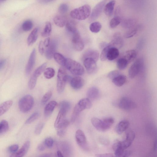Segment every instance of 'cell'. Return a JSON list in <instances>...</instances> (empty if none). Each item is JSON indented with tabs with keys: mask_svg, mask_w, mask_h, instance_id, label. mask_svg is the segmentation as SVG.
Returning <instances> with one entry per match:
<instances>
[{
	"mask_svg": "<svg viewBox=\"0 0 157 157\" xmlns=\"http://www.w3.org/2000/svg\"><path fill=\"white\" fill-rule=\"evenodd\" d=\"M91 121L93 126L97 130L101 132L109 129L114 122V120L112 117H106L102 120L93 117Z\"/></svg>",
	"mask_w": 157,
	"mask_h": 157,
	"instance_id": "1",
	"label": "cell"
},
{
	"mask_svg": "<svg viewBox=\"0 0 157 157\" xmlns=\"http://www.w3.org/2000/svg\"><path fill=\"white\" fill-rule=\"evenodd\" d=\"M91 7L88 5H84L80 7L75 9L70 13V16L73 18L83 20L87 18L91 13Z\"/></svg>",
	"mask_w": 157,
	"mask_h": 157,
	"instance_id": "2",
	"label": "cell"
},
{
	"mask_svg": "<svg viewBox=\"0 0 157 157\" xmlns=\"http://www.w3.org/2000/svg\"><path fill=\"white\" fill-rule=\"evenodd\" d=\"M135 136V132L130 131L127 133L125 139L121 141L117 142L113 145L114 151H124L132 144Z\"/></svg>",
	"mask_w": 157,
	"mask_h": 157,
	"instance_id": "3",
	"label": "cell"
},
{
	"mask_svg": "<svg viewBox=\"0 0 157 157\" xmlns=\"http://www.w3.org/2000/svg\"><path fill=\"white\" fill-rule=\"evenodd\" d=\"M65 67L72 74L77 75H82L84 73L83 67L79 63L69 58H66Z\"/></svg>",
	"mask_w": 157,
	"mask_h": 157,
	"instance_id": "4",
	"label": "cell"
},
{
	"mask_svg": "<svg viewBox=\"0 0 157 157\" xmlns=\"http://www.w3.org/2000/svg\"><path fill=\"white\" fill-rule=\"evenodd\" d=\"M57 77V90L58 92L60 93L63 91L68 78L64 68L61 67L59 69Z\"/></svg>",
	"mask_w": 157,
	"mask_h": 157,
	"instance_id": "5",
	"label": "cell"
},
{
	"mask_svg": "<svg viewBox=\"0 0 157 157\" xmlns=\"http://www.w3.org/2000/svg\"><path fill=\"white\" fill-rule=\"evenodd\" d=\"M34 103L33 97L30 95H26L19 100L18 103L19 108L22 112L26 113L32 108Z\"/></svg>",
	"mask_w": 157,
	"mask_h": 157,
	"instance_id": "6",
	"label": "cell"
},
{
	"mask_svg": "<svg viewBox=\"0 0 157 157\" xmlns=\"http://www.w3.org/2000/svg\"><path fill=\"white\" fill-rule=\"evenodd\" d=\"M105 2V0L101 1L95 6L90 15L89 19L90 21H94L99 17L104 8Z\"/></svg>",
	"mask_w": 157,
	"mask_h": 157,
	"instance_id": "7",
	"label": "cell"
},
{
	"mask_svg": "<svg viewBox=\"0 0 157 157\" xmlns=\"http://www.w3.org/2000/svg\"><path fill=\"white\" fill-rule=\"evenodd\" d=\"M72 42L76 50L81 51L83 49L84 43L78 31L72 34Z\"/></svg>",
	"mask_w": 157,
	"mask_h": 157,
	"instance_id": "8",
	"label": "cell"
},
{
	"mask_svg": "<svg viewBox=\"0 0 157 157\" xmlns=\"http://www.w3.org/2000/svg\"><path fill=\"white\" fill-rule=\"evenodd\" d=\"M75 137L79 146L84 150H87L88 147L86 139L83 132L80 129L77 130L75 133Z\"/></svg>",
	"mask_w": 157,
	"mask_h": 157,
	"instance_id": "9",
	"label": "cell"
},
{
	"mask_svg": "<svg viewBox=\"0 0 157 157\" xmlns=\"http://www.w3.org/2000/svg\"><path fill=\"white\" fill-rule=\"evenodd\" d=\"M136 103L129 98L124 97L120 100L118 106L121 109L126 110L133 109L136 107Z\"/></svg>",
	"mask_w": 157,
	"mask_h": 157,
	"instance_id": "10",
	"label": "cell"
},
{
	"mask_svg": "<svg viewBox=\"0 0 157 157\" xmlns=\"http://www.w3.org/2000/svg\"><path fill=\"white\" fill-rule=\"evenodd\" d=\"M142 63L140 59H138L131 66L128 72L129 78H133L138 74L142 67Z\"/></svg>",
	"mask_w": 157,
	"mask_h": 157,
	"instance_id": "11",
	"label": "cell"
},
{
	"mask_svg": "<svg viewBox=\"0 0 157 157\" xmlns=\"http://www.w3.org/2000/svg\"><path fill=\"white\" fill-rule=\"evenodd\" d=\"M83 64L87 71L89 74L95 73L97 70L96 61L90 58H86L83 60Z\"/></svg>",
	"mask_w": 157,
	"mask_h": 157,
	"instance_id": "12",
	"label": "cell"
},
{
	"mask_svg": "<svg viewBox=\"0 0 157 157\" xmlns=\"http://www.w3.org/2000/svg\"><path fill=\"white\" fill-rule=\"evenodd\" d=\"M57 46L58 42L57 40H53L50 41V44L47 47L45 52V56L47 59H50L53 57Z\"/></svg>",
	"mask_w": 157,
	"mask_h": 157,
	"instance_id": "13",
	"label": "cell"
},
{
	"mask_svg": "<svg viewBox=\"0 0 157 157\" xmlns=\"http://www.w3.org/2000/svg\"><path fill=\"white\" fill-rule=\"evenodd\" d=\"M58 146L64 156H70L71 155L72 152V147L67 142H60L58 143Z\"/></svg>",
	"mask_w": 157,
	"mask_h": 157,
	"instance_id": "14",
	"label": "cell"
},
{
	"mask_svg": "<svg viewBox=\"0 0 157 157\" xmlns=\"http://www.w3.org/2000/svg\"><path fill=\"white\" fill-rule=\"evenodd\" d=\"M36 54V50L35 48H34L30 55L25 67V72L26 75H27L30 74L33 68L35 63Z\"/></svg>",
	"mask_w": 157,
	"mask_h": 157,
	"instance_id": "15",
	"label": "cell"
},
{
	"mask_svg": "<svg viewBox=\"0 0 157 157\" xmlns=\"http://www.w3.org/2000/svg\"><path fill=\"white\" fill-rule=\"evenodd\" d=\"M30 146V142L26 141L21 147L15 153H12L10 156L11 157H22L24 156L27 152Z\"/></svg>",
	"mask_w": 157,
	"mask_h": 157,
	"instance_id": "16",
	"label": "cell"
},
{
	"mask_svg": "<svg viewBox=\"0 0 157 157\" xmlns=\"http://www.w3.org/2000/svg\"><path fill=\"white\" fill-rule=\"evenodd\" d=\"M67 112L60 109L54 123V127L56 129L59 128L63 124L66 120Z\"/></svg>",
	"mask_w": 157,
	"mask_h": 157,
	"instance_id": "17",
	"label": "cell"
},
{
	"mask_svg": "<svg viewBox=\"0 0 157 157\" xmlns=\"http://www.w3.org/2000/svg\"><path fill=\"white\" fill-rule=\"evenodd\" d=\"M84 82V80L82 78L77 76L71 79L70 84L72 88L75 90H78L82 87Z\"/></svg>",
	"mask_w": 157,
	"mask_h": 157,
	"instance_id": "18",
	"label": "cell"
},
{
	"mask_svg": "<svg viewBox=\"0 0 157 157\" xmlns=\"http://www.w3.org/2000/svg\"><path fill=\"white\" fill-rule=\"evenodd\" d=\"M99 56V53L97 50L89 49L84 53L82 56V59L83 60L87 58H91L96 62L98 60Z\"/></svg>",
	"mask_w": 157,
	"mask_h": 157,
	"instance_id": "19",
	"label": "cell"
},
{
	"mask_svg": "<svg viewBox=\"0 0 157 157\" xmlns=\"http://www.w3.org/2000/svg\"><path fill=\"white\" fill-rule=\"evenodd\" d=\"M123 43V40L121 36L119 33H116L113 35L111 41L109 44L111 47L118 48L121 47Z\"/></svg>",
	"mask_w": 157,
	"mask_h": 157,
	"instance_id": "20",
	"label": "cell"
},
{
	"mask_svg": "<svg viewBox=\"0 0 157 157\" xmlns=\"http://www.w3.org/2000/svg\"><path fill=\"white\" fill-rule=\"evenodd\" d=\"M76 105L81 111L85 109H89L92 106L90 100L88 98L82 99Z\"/></svg>",
	"mask_w": 157,
	"mask_h": 157,
	"instance_id": "21",
	"label": "cell"
},
{
	"mask_svg": "<svg viewBox=\"0 0 157 157\" xmlns=\"http://www.w3.org/2000/svg\"><path fill=\"white\" fill-rule=\"evenodd\" d=\"M87 96L90 100H94L98 98L99 95V91L96 87H92L88 90Z\"/></svg>",
	"mask_w": 157,
	"mask_h": 157,
	"instance_id": "22",
	"label": "cell"
},
{
	"mask_svg": "<svg viewBox=\"0 0 157 157\" xmlns=\"http://www.w3.org/2000/svg\"><path fill=\"white\" fill-rule=\"evenodd\" d=\"M119 55L118 49L116 47H111L109 49L107 55V59L112 61L117 58Z\"/></svg>",
	"mask_w": 157,
	"mask_h": 157,
	"instance_id": "23",
	"label": "cell"
},
{
	"mask_svg": "<svg viewBox=\"0 0 157 157\" xmlns=\"http://www.w3.org/2000/svg\"><path fill=\"white\" fill-rule=\"evenodd\" d=\"M57 104V103L56 101H52L49 102L46 105L44 109V114L46 117H48L51 115Z\"/></svg>",
	"mask_w": 157,
	"mask_h": 157,
	"instance_id": "24",
	"label": "cell"
},
{
	"mask_svg": "<svg viewBox=\"0 0 157 157\" xmlns=\"http://www.w3.org/2000/svg\"><path fill=\"white\" fill-rule=\"evenodd\" d=\"M38 34V29L37 28L34 29L30 33L27 40L28 45H32L36 40Z\"/></svg>",
	"mask_w": 157,
	"mask_h": 157,
	"instance_id": "25",
	"label": "cell"
},
{
	"mask_svg": "<svg viewBox=\"0 0 157 157\" xmlns=\"http://www.w3.org/2000/svg\"><path fill=\"white\" fill-rule=\"evenodd\" d=\"M115 3V1L113 0L104 6V11L106 15L108 17L111 16L112 15Z\"/></svg>",
	"mask_w": 157,
	"mask_h": 157,
	"instance_id": "26",
	"label": "cell"
},
{
	"mask_svg": "<svg viewBox=\"0 0 157 157\" xmlns=\"http://www.w3.org/2000/svg\"><path fill=\"white\" fill-rule=\"evenodd\" d=\"M129 123L127 121H122L117 125L116 131L117 133L120 134L125 131L129 126Z\"/></svg>",
	"mask_w": 157,
	"mask_h": 157,
	"instance_id": "27",
	"label": "cell"
},
{
	"mask_svg": "<svg viewBox=\"0 0 157 157\" xmlns=\"http://www.w3.org/2000/svg\"><path fill=\"white\" fill-rule=\"evenodd\" d=\"M126 81L125 76L120 74L112 80V82L116 86L121 87L123 85Z\"/></svg>",
	"mask_w": 157,
	"mask_h": 157,
	"instance_id": "28",
	"label": "cell"
},
{
	"mask_svg": "<svg viewBox=\"0 0 157 157\" xmlns=\"http://www.w3.org/2000/svg\"><path fill=\"white\" fill-rule=\"evenodd\" d=\"M137 56V52L136 50L131 49L127 51L125 53L124 57L129 63L132 62Z\"/></svg>",
	"mask_w": 157,
	"mask_h": 157,
	"instance_id": "29",
	"label": "cell"
},
{
	"mask_svg": "<svg viewBox=\"0 0 157 157\" xmlns=\"http://www.w3.org/2000/svg\"><path fill=\"white\" fill-rule=\"evenodd\" d=\"M54 23L57 26L63 27L66 25L67 22L66 18L61 15H57L53 19Z\"/></svg>",
	"mask_w": 157,
	"mask_h": 157,
	"instance_id": "30",
	"label": "cell"
},
{
	"mask_svg": "<svg viewBox=\"0 0 157 157\" xmlns=\"http://www.w3.org/2000/svg\"><path fill=\"white\" fill-rule=\"evenodd\" d=\"M13 104L12 100L6 101L0 105V116L7 112Z\"/></svg>",
	"mask_w": 157,
	"mask_h": 157,
	"instance_id": "31",
	"label": "cell"
},
{
	"mask_svg": "<svg viewBox=\"0 0 157 157\" xmlns=\"http://www.w3.org/2000/svg\"><path fill=\"white\" fill-rule=\"evenodd\" d=\"M53 57L56 61L60 65L65 67L66 58L61 54L57 52H55Z\"/></svg>",
	"mask_w": 157,
	"mask_h": 157,
	"instance_id": "32",
	"label": "cell"
},
{
	"mask_svg": "<svg viewBox=\"0 0 157 157\" xmlns=\"http://www.w3.org/2000/svg\"><path fill=\"white\" fill-rule=\"evenodd\" d=\"M101 24L98 22H95L91 23L90 25L89 29L92 33H97L99 32L101 28Z\"/></svg>",
	"mask_w": 157,
	"mask_h": 157,
	"instance_id": "33",
	"label": "cell"
},
{
	"mask_svg": "<svg viewBox=\"0 0 157 157\" xmlns=\"http://www.w3.org/2000/svg\"><path fill=\"white\" fill-rule=\"evenodd\" d=\"M52 31V25L49 22H46L45 27L41 33V36L44 37L49 36Z\"/></svg>",
	"mask_w": 157,
	"mask_h": 157,
	"instance_id": "34",
	"label": "cell"
},
{
	"mask_svg": "<svg viewBox=\"0 0 157 157\" xmlns=\"http://www.w3.org/2000/svg\"><path fill=\"white\" fill-rule=\"evenodd\" d=\"M65 25L67 30L72 34L78 31L75 24L73 21H67Z\"/></svg>",
	"mask_w": 157,
	"mask_h": 157,
	"instance_id": "35",
	"label": "cell"
},
{
	"mask_svg": "<svg viewBox=\"0 0 157 157\" xmlns=\"http://www.w3.org/2000/svg\"><path fill=\"white\" fill-rule=\"evenodd\" d=\"M47 65V63H45L40 66L35 71L32 75L37 78L44 71Z\"/></svg>",
	"mask_w": 157,
	"mask_h": 157,
	"instance_id": "36",
	"label": "cell"
},
{
	"mask_svg": "<svg viewBox=\"0 0 157 157\" xmlns=\"http://www.w3.org/2000/svg\"><path fill=\"white\" fill-rule=\"evenodd\" d=\"M128 63L124 58L119 59L117 61V66L120 70H123L125 69L127 67Z\"/></svg>",
	"mask_w": 157,
	"mask_h": 157,
	"instance_id": "37",
	"label": "cell"
},
{
	"mask_svg": "<svg viewBox=\"0 0 157 157\" xmlns=\"http://www.w3.org/2000/svg\"><path fill=\"white\" fill-rule=\"evenodd\" d=\"M33 24L32 21L27 20L22 23L21 26L22 29L24 31H28L32 28Z\"/></svg>",
	"mask_w": 157,
	"mask_h": 157,
	"instance_id": "38",
	"label": "cell"
},
{
	"mask_svg": "<svg viewBox=\"0 0 157 157\" xmlns=\"http://www.w3.org/2000/svg\"><path fill=\"white\" fill-rule=\"evenodd\" d=\"M9 128V125L6 120H2L0 122V134H3L6 132Z\"/></svg>",
	"mask_w": 157,
	"mask_h": 157,
	"instance_id": "39",
	"label": "cell"
},
{
	"mask_svg": "<svg viewBox=\"0 0 157 157\" xmlns=\"http://www.w3.org/2000/svg\"><path fill=\"white\" fill-rule=\"evenodd\" d=\"M44 74L46 78L50 79L54 76L55 74V71L52 67H48L45 69Z\"/></svg>",
	"mask_w": 157,
	"mask_h": 157,
	"instance_id": "40",
	"label": "cell"
},
{
	"mask_svg": "<svg viewBox=\"0 0 157 157\" xmlns=\"http://www.w3.org/2000/svg\"><path fill=\"white\" fill-rule=\"evenodd\" d=\"M135 24V21L132 19H128L124 20L122 22V25L123 27L130 28L132 27Z\"/></svg>",
	"mask_w": 157,
	"mask_h": 157,
	"instance_id": "41",
	"label": "cell"
},
{
	"mask_svg": "<svg viewBox=\"0 0 157 157\" xmlns=\"http://www.w3.org/2000/svg\"><path fill=\"white\" fill-rule=\"evenodd\" d=\"M121 19L118 16H115L112 18L109 22L110 27L114 29L117 27L121 23Z\"/></svg>",
	"mask_w": 157,
	"mask_h": 157,
	"instance_id": "42",
	"label": "cell"
},
{
	"mask_svg": "<svg viewBox=\"0 0 157 157\" xmlns=\"http://www.w3.org/2000/svg\"><path fill=\"white\" fill-rule=\"evenodd\" d=\"M111 46L108 44L105 47L103 48L101 52L100 58L102 61H105L107 59V55L109 48Z\"/></svg>",
	"mask_w": 157,
	"mask_h": 157,
	"instance_id": "43",
	"label": "cell"
},
{
	"mask_svg": "<svg viewBox=\"0 0 157 157\" xmlns=\"http://www.w3.org/2000/svg\"><path fill=\"white\" fill-rule=\"evenodd\" d=\"M71 105L69 102L64 101L61 102L59 105L60 109L64 110L67 113L70 110Z\"/></svg>",
	"mask_w": 157,
	"mask_h": 157,
	"instance_id": "44",
	"label": "cell"
},
{
	"mask_svg": "<svg viewBox=\"0 0 157 157\" xmlns=\"http://www.w3.org/2000/svg\"><path fill=\"white\" fill-rule=\"evenodd\" d=\"M81 112L78 106L76 105L74 108L71 118V121L74 122Z\"/></svg>",
	"mask_w": 157,
	"mask_h": 157,
	"instance_id": "45",
	"label": "cell"
},
{
	"mask_svg": "<svg viewBox=\"0 0 157 157\" xmlns=\"http://www.w3.org/2000/svg\"><path fill=\"white\" fill-rule=\"evenodd\" d=\"M40 114L38 112H35L32 114L26 120V124H30L37 120L39 117Z\"/></svg>",
	"mask_w": 157,
	"mask_h": 157,
	"instance_id": "46",
	"label": "cell"
},
{
	"mask_svg": "<svg viewBox=\"0 0 157 157\" xmlns=\"http://www.w3.org/2000/svg\"><path fill=\"white\" fill-rule=\"evenodd\" d=\"M52 95V93L51 91H49L46 93L43 96L41 99V104L43 105H45L50 99Z\"/></svg>",
	"mask_w": 157,
	"mask_h": 157,
	"instance_id": "47",
	"label": "cell"
},
{
	"mask_svg": "<svg viewBox=\"0 0 157 157\" xmlns=\"http://www.w3.org/2000/svg\"><path fill=\"white\" fill-rule=\"evenodd\" d=\"M37 78L32 75L28 82L29 88L31 90L33 89L36 84Z\"/></svg>",
	"mask_w": 157,
	"mask_h": 157,
	"instance_id": "48",
	"label": "cell"
},
{
	"mask_svg": "<svg viewBox=\"0 0 157 157\" xmlns=\"http://www.w3.org/2000/svg\"><path fill=\"white\" fill-rule=\"evenodd\" d=\"M69 6L66 4L63 3L60 5L58 8L59 12L61 13H65L68 10Z\"/></svg>",
	"mask_w": 157,
	"mask_h": 157,
	"instance_id": "49",
	"label": "cell"
},
{
	"mask_svg": "<svg viewBox=\"0 0 157 157\" xmlns=\"http://www.w3.org/2000/svg\"><path fill=\"white\" fill-rule=\"evenodd\" d=\"M44 125L43 122L39 123L36 127L35 130V133L36 135H39Z\"/></svg>",
	"mask_w": 157,
	"mask_h": 157,
	"instance_id": "50",
	"label": "cell"
},
{
	"mask_svg": "<svg viewBox=\"0 0 157 157\" xmlns=\"http://www.w3.org/2000/svg\"><path fill=\"white\" fill-rule=\"evenodd\" d=\"M120 74H121L119 71L113 70L109 72L107 75V76L109 78L112 80Z\"/></svg>",
	"mask_w": 157,
	"mask_h": 157,
	"instance_id": "51",
	"label": "cell"
},
{
	"mask_svg": "<svg viewBox=\"0 0 157 157\" xmlns=\"http://www.w3.org/2000/svg\"><path fill=\"white\" fill-rule=\"evenodd\" d=\"M137 32L136 29H134L127 31L124 35L125 37L126 38H129L135 35Z\"/></svg>",
	"mask_w": 157,
	"mask_h": 157,
	"instance_id": "52",
	"label": "cell"
},
{
	"mask_svg": "<svg viewBox=\"0 0 157 157\" xmlns=\"http://www.w3.org/2000/svg\"><path fill=\"white\" fill-rule=\"evenodd\" d=\"M44 143L46 147L48 148H51L53 145L54 142L52 138L48 137L45 140Z\"/></svg>",
	"mask_w": 157,
	"mask_h": 157,
	"instance_id": "53",
	"label": "cell"
},
{
	"mask_svg": "<svg viewBox=\"0 0 157 157\" xmlns=\"http://www.w3.org/2000/svg\"><path fill=\"white\" fill-rule=\"evenodd\" d=\"M19 146L17 144H13L9 147V150L10 152L12 153L16 152L18 149Z\"/></svg>",
	"mask_w": 157,
	"mask_h": 157,
	"instance_id": "54",
	"label": "cell"
},
{
	"mask_svg": "<svg viewBox=\"0 0 157 157\" xmlns=\"http://www.w3.org/2000/svg\"><path fill=\"white\" fill-rule=\"evenodd\" d=\"M44 43L42 41H40L38 47V49L41 55H43L44 52Z\"/></svg>",
	"mask_w": 157,
	"mask_h": 157,
	"instance_id": "55",
	"label": "cell"
},
{
	"mask_svg": "<svg viewBox=\"0 0 157 157\" xmlns=\"http://www.w3.org/2000/svg\"><path fill=\"white\" fill-rule=\"evenodd\" d=\"M96 156L99 157H112L113 156L112 154L111 153H105L96 154Z\"/></svg>",
	"mask_w": 157,
	"mask_h": 157,
	"instance_id": "56",
	"label": "cell"
},
{
	"mask_svg": "<svg viewBox=\"0 0 157 157\" xmlns=\"http://www.w3.org/2000/svg\"><path fill=\"white\" fill-rule=\"evenodd\" d=\"M45 147L44 143L43 144H41L39 145L38 147V149L40 151H44L45 148Z\"/></svg>",
	"mask_w": 157,
	"mask_h": 157,
	"instance_id": "57",
	"label": "cell"
},
{
	"mask_svg": "<svg viewBox=\"0 0 157 157\" xmlns=\"http://www.w3.org/2000/svg\"><path fill=\"white\" fill-rule=\"evenodd\" d=\"M50 42V39L48 37L46 38L45 40L44 43V46L45 47H47L49 45Z\"/></svg>",
	"mask_w": 157,
	"mask_h": 157,
	"instance_id": "58",
	"label": "cell"
},
{
	"mask_svg": "<svg viewBox=\"0 0 157 157\" xmlns=\"http://www.w3.org/2000/svg\"><path fill=\"white\" fill-rule=\"evenodd\" d=\"M6 62L5 59H2L0 60V70L2 69L5 66Z\"/></svg>",
	"mask_w": 157,
	"mask_h": 157,
	"instance_id": "59",
	"label": "cell"
},
{
	"mask_svg": "<svg viewBox=\"0 0 157 157\" xmlns=\"http://www.w3.org/2000/svg\"><path fill=\"white\" fill-rule=\"evenodd\" d=\"M56 0H39V2L42 4H47L52 2Z\"/></svg>",
	"mask_w": 157,
	"mask_h": 157,
	"instance_id": "60",
	"label": "cell"
},
{
	"mask_svg": "<svg viewBox=\"0 0 157 157\" xmlns=\"http://www.w3.org/2000/svg\"><path fill=\"white\" fill-rule=\"evenodd\" d=\"M53 154L52 153H47L41 155L40 156V157H52L53 156Z\"/></svg>",
	"mask_w": 157,
	"mask_h": 157,
	"instance_id": "61",
	"label": "cell"
},
{
	"mask_svg": "<svg viewBox=\"0 0 157 157\" xmlns=\"http://www.w3.org/2000/svg\"><path fill=\"white\" fill-rule=\"evenodd\" d=\"M57 156L59 157H63L64 156L62 153L59 150L57 151Z\"/></svg>",
	"mask_w": 157,
	"mask_h": 157,
	"instance_id": "62",
	"label": "cell"
},
{
	"mask_svg": "<svg viewBox=\"0 0 157 157\" xmlns=\"http://www.w3.org/2000/svg\"><path fill=\"white\" fill-rule=\"evenodd\" d=\"M6 0H0V3L1 2H4L6 1Z\"/></svg>",
	"mask_w": 157,
	"mask_h": 157,
	"instance_id": "63",
	"label": "cell"
},
{
	"mask_svg": "<svg viewBox=\"0 0 157 157\" xmlns=\"http://www.w3.org/2000/svg\"><path fill=\"white\" fill-rule=\"evenodd\" d=\"M0 41H1V40H0V42H1Z\"/></svg>",
	"mask_w": 157,
	"mask_h": 157,
	"instance_id": "64",
	"label": "cell"
}]
</instances>
